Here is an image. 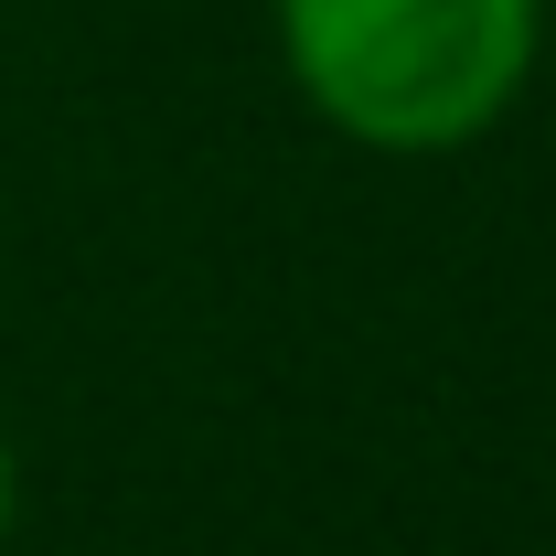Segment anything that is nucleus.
<instances>
[{
  "mask_svg": "<svg viewBox=\"0 0 556 556\" xmlns=\"http://www.w3.org/2000/svg\"><path fill=\"white\" fill-rule=\"evenodd\" d=\"M289 97L375 161L482 150L546 65V0H268Z\"/></svg>",
  "mask_w": 556,
  "mask_h": 556,
  "instance_id": "nucleus-1",
  "label": "nucleus"
},
{
  "mask_svg": "<svg viewBox=\"0 0 556 556\" xmlns=\"http://www.w3.org/2000/svg\"><path fill=\"white\" fill-rule=\"evenodd\" d=\"M11 525H22V439L0 417V546H11Z\"/></svg>",
  "mask_w": 556,
  "mask_h": 556,
  "instance_id": "nucleus-2",
  "label": "nucleus"
}]
</instances>
